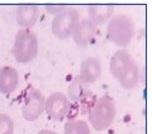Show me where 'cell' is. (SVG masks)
Masks as SVG:
<instances>
[{
  "label": "cell",
  "mask_w": 152,
  "mask_h": 134,
  "mask_svg": "<svg viewBox=\"0 0 152 134\" xmlns=\"http://www.w3.org/2000/svg\"><path fill=\"white\" fill-rule=\"evenodd\" d=\"M14 122L8 114H0V134H13Z\"/></svg>",
  "instance_id": "cell-16"
},
{
  "label": "cell",
  "mask_w": 152,
  "mask_h": 134,
  "mask_svg": "<svg viewBox=\"0 0 152 134\" xmlns=\"http://www.w3.org/2000/svg\"><path fill=\"white\" fill-rule=\"evenodd\" d=\"M96 33H98V25L94 24L89 19H83V20L79 22V24L74 31L71 38H72L74 42L77 46L85 47L94 41Z\"/></svg>",
  "instance_id": "cell-8"
},
{
  "label": "cell",
  "mask_w": 152,
  "mask_h": 134,
  "mask_svg": "<svg viewBox=\"0 0 152 134\" xmlns=\"http://www.w3.org/2000/svg\"><path fill=\"white\" fill-rule=\"evenodd\" d=\"M39 18V8L37 5H19L15 12L17 23L23 29H31Z\"/></svg>",
  "instance_id": "cell-11"
},
{
  "label": "cell",
  "mask_w": 152,
  "mask_h": 134,
  "mask_svg": "<svg viewBox=\"0 0 152 134\" xmlns=\"http://www.w3.org/2000/svg\"><path fill=\"white\" fill-rule=\"evenodd\" d=\"M65 9V7H57V8H52V7H46V10L48 13H52L53 15H56V14H58L60 12H62Z\"/></svg>",
  "instance_id": "cell-17"
},
{
  "label": "cell",
  "mask_w": 152,
  "mask_h": 134,
  "mask_svg": "<svg viewBox=\"0 0 152 134\" xmlns=\"http://www.w3.org/2000/svg\"><path fill=\"white\" fill-rule=\"evenodd\" d=\"M37 134H57V133L53 132V130H41V132H38Z\"/></svg>",
  "instance_id": "cell-18"
},
{
  "label": "cell",
  "mask_w": 152,
  "mask_h": 134,
  "mask_svg": "<svg viewBox=\"0 0 152 134\" xmlns=\"http://www.w3.org/2000/svg\"><path fill=\"white\" fill-rule=\"evenodd\" d=\"M71 103L65 94L62 92H53L47 98L45 103V110L48 114L52 120L61 122L66 117H69L71 111Z\"/></svg>",
  "instance_id": "cell-7"
},
{
  "label": "cell",
  "mask_w": 152,
  "mask_h": 134,
  "mask_svg": "<svg viewBox=\"0 0 152 134\" xmlns=\"http://www.w3.org/2000/svg\"><path fill=\"white\" fill-rule=\"evenodd\" d=\"M13 57L19 63H28L38 55V38L32 29H19L14 38Z\"/></svg>",
  "instance_id": "cell-2"
},
{
  "label": "cell",
  "mask_w": 152,
  "mask_h": 134,
  "mask_svg": "<svg viewBox=\"0 0 152 134\" xmlns=\"http://www.w3.org/2000/svg\"><path fill=\"white\" fill-rule=\"evenodd\" d=\"M133 62H134V58L126 48L117 51L110 58V74L115 79H119L129 68Z\"/></svg>",
  "instance_id": "cell-10"
},
{
  "label": "cell",
  "mask_w": 152,
  "mask_h": 134,
  "mask_svg": "<svg viewBox=\"0 0 152 134\" xmlns=\"http://www.w3.org/2000/svg\"><path fill=\"white\" fill-rule=\"evenodd\" d=\"M114 7L113 5H90L88 8L89 20L94 24H103L113 17Z\"/></svg>",
  "instance_id": "cell-14"
},
{
  "label": "cell",
  "mask_w": 152,
  "mask_h": 134,
  "mask_svg": "<svg viewBox=\"0 0 152 134\" xmlns=\"http://www.w3.org/2000/svg\"><path fill=\"white\" fill-rule=\"evenodd\" d=\"M102 75V63L100 60L96 57H89L84 60L80 66V75L79 79L84 84H94L96 80H99Z\"/></svg>",
  "instance_id": "cell-9"
},
{
  "label": "cell",
  "mask_w": 152,
  "mask_h": 134,
  "mask_svg": "<svg viewBox=\"0 0 152 134\" xmlns=\"http://www.w3.org/2000/svg\"><path fill=\"white\" fill-rule=\"evenodd\" d=\"M134 36V23L126 14H118L109 19L107 27V37L118 47H127Z\"/></svg>",
  "instance_id": "cell-1"
},
{
  "label": "cell",
  "mask_w": 152,
  "mask_h": 134,
  "mask_svg": "<svg viewBox=\"0 0 152 134\" xmlns=\"http://www.w3.org/2000/svg\"><path fill=\"white\" fill-rule=\"evenodd\" d=\"M115 104L109 96H102L94 103L88 113L89 123L95 130H105L113 124L115 119Z\"/></svg>",
  "instance_id": "cell-3"
},
{
  "label": "cell",
  "mask_w": 152,
  "mask_h": 134,
  "mask_svg": "<svg viewBox=\"0 0 152 134\" xmlns=\"http://www.w3.org/2000/svg\"><path fill=\"white\" fill-rule=\"evenodd\" d=\"M46 99L39 90L31 87L26 95L24 103H23L22 114L23 118L28 122H34L39 118L45 111Z\"/></svg>",
  "instance_id": "cell-6"
},
{
  "label": "cell",
  "mask_w": 152,
  "mask_h": 134,
  "mask_svg": "<svg viewBox=\"0 0 152 134\" xmlns=\"http://www.w3.org/2000/svg\"><path fill=\"white\" fill-rule=\"evenodd\" d=\"M66 96L70 100V103L75 104L77 106V109H80L81 113H89V110L91 109L94 103L96 101L91 90L79 77L74 79L70 82Z\"/></svg>",
  "instance_id": "cell-5"
},
{
  "label": "cell",
  "mask_w": 152,
  "mask_h": 134,
  "mask_svg": "<svg viewBox=\"0 0 152 134\" xmlns=\"http://www.w3.org/2000/svg\"><path fill=\"white\" fill-rule=\"evenodd\" d=\"M19 84L18 71L12 66L0 67V92L9 95L15 91Z\"/></svg>",
  "instance_id": "cell-12"
},
{
  "label": "cell",
  "mask_w": 152,
  "mask_h": 134,
  "mask_svg": "<svg viewBox=\"0 0 152 134\" xmlns=\"http://www.w3.org/2000/svg\"><path fill=\"white\" fill-rule=\"evenodd\" d=\"M64 134H91L89 124L83 119H72L65 124Z\"/></svg>",
  "instance_id": "cell-15"
},
{
  "label": "cell",
  "mask_w": 152,
  "mask_h": 134,
  "mask_svg": "<svg viewBox=\"0 0 152 134\" xmlns=\"http://www.w3.org/2000/svg\"><path fill=\"white\" fill-rule=\"evenodd\" d=\"M140 80H141V70H140V66L136 61L133 62L129 68L118 79L121 86L126 90L136 89L137 86L140 85Z\"/></svg>",
  "instance_id": "cell-13"
},
{
  "label": "cell",
  "mask_w": 152,
  "mask_h": 134,
  "mask_svg": "<svg viewBox=\"0 0 152 134\" xmlns=\"http://www.w3.org/2000/svg\"><path fill=\"white\" fill-rule=\"evenodd\" d=\"M80 22V13L75 8H65L62 12L53 15L52 19V33L58 39H69L72 37Z\"/></svg>",
  "instance_id": "cell-4"
}]
</instances>
